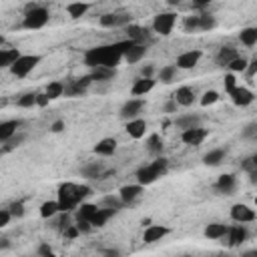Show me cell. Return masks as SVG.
<instances>
[{"label":"cell","instance_id":"31","mask_svg":"<svg viewBox=\"0 0 257 257\" xmlns=\"http://www.w3.org/2000/svg\"><path fill=\"white\" fill-rule=\"evenodd\" d=\"M116 211H112V209H104V207H98V211H96V215L90 219V225L94 227V229H98V227H104L106 225V221L114 215Z\"/></svg>","mask_w":257,"mask_h":257},{"label":"cell","instance_id":"35","mask_svg":"<svg viewBox=\"0 0 257 257\" xmlns=\"http://www.w3.org/2000/svg\"><path fill=\"white\" fill-rule=\"evenodd\" d=\"M177 72H179L177 64H165V66L159 70V80H161L163 84H171V82L177 78Z\"/></svg>","mask_w":257,"mask_h":257},{"label":"cell","instance_id":"23","mask_svg":"<svg viewBox=\"0 0 257 257\" xmlns=\"http://www.w3.org/2000/svg\"><path fill=\"white\" fill-rule=\"evenodd\" d=\"M227 233H229V227H227L225 223H209V225L205 227V231H203V235H205L207 239H213V241L225 239Z\"/></svg>","mask_w":257,"mask_h":257},{"label":"cell","instance_id":"15","mask_svg":"<svg viewBox=\"0 0 257 257\" xmlns=\"http://www.w3.org/2000/svg\"><path fill=\"white\" fill-rule=\"evenodd\" d=\"M169 227L167 225H147V229H145V233H143V241L145 243H157V241H161L163 237H167L169 235Z\"/></svg>","mask_w":257,"mask_h":257},{"label":"cell","instance_id":"43","mask_svg":"<svg viewBox=\"0 0 257 257\" xmlns=\"http://www.w3.org/2000/svg\"><path fill=\"white\" fill-rule=\"evenodd\" d=\"M247 66H249V60L243 58V56H239V58H235L227 68L231 70V74H235V72H247Z\"/></svg>","mask_w":257,"mask_h":257},{"label":"cell","instance_id":"51","mask_svg":"<svg viewBox=\"0 0 257 257\" xmlns=\"http://www.w3.org/2000/svg\"><path fill=\"white\" fill-rule=\"evenodd\" d=\"M247 78H253L255 74H257V56H253L251 60H249V66H247Z\"/></svg>","mask_w":257,"mask_h":257},{"label":"cell","instance_id":"33","mask_svg":"<svg viewBox=\"0 0 257 257\" xmlns=\"http://www.w3.org/2000/svg\"><path fill=\"white\" fill-rule=\"evenodd\" d=\"M98 207L92 205V203H82L78 209H76V221H90L94 215H96Z\"/></svg>","mask_w":257,"mask_h":257},{"label":"cell","instance_id":"64","mask_svg":"<svg viewBox=\"0 0 257 257\" xmlns=\"http://www.w3.org/2000/svg\"><path fill=\"white\" fill-rule=\"evenodd\" d=\"M183 257H193V255H183Z\"/></svg>","mask_w":257,"mask_h":257},{"label":"cell","instance_id":"27","mask_svg":"<svg viewBox=\"0 0 257 257\" xmlns=\"http://www.w3.org/2000/svg\"><path fill=\"white\" fill-rule=\"evenodd\" d=\"M145 56H147V46L145 44H133L124 54V62L135 64V62H141Z\"/></svg>","mask_w":257,"mask_h":257},{"label":"cell","instance_id":"42","mask_svg":"<svg viewBox=\"0 0 257 257\" xmlns=\"http://www.w3.org/2000/svg\"><path fill=\"white\" fill-rule=\"evenodd\" d=\"M183 30L187 34H193L199 30V14H191V16H185L183 18Z\"/></svg>","mask_w":257,"mask_h":257},{"label":"cell","instance_id":"48","mask_svg":"<svg viewBox=\"0 0 257 257\" xmlns=\"http://www.w3.org/2000/svg\"><path fill=\"white\" fill-rule=\"evenodd\" d=\"M10 219H12V213L8 211V207H6V209H0V227H2V229L8 227Z\"/></svg>","mask_w":257,"mask_h":257},{"label":"cell","instance_id":"41","mask_svg":"<svg viewBox=\"0 0 257 257\" xmlns=\"http://www.w3.org/2000/svg\"><path fill=\"white\" fill-rule=\"evenodd\" d=\"M36 96H38V92H24L18 96L16 104L20 108H32V106H36Z\"/></svg>","mask_w":257,"mask_h":257},{"label":"cell","instance_id":"55","mask_svg":"<svg viewBox=\"0 0 257 257\" xmlns=\"http://www.w3.org/2000/svg\"><path fill=\"white\" fill-rule=\"evenodd\" d=\"M50 131H52V133H62V131H64V120H60V118L54 120V122L50 124Z\"/></svg>","mask_w":257,"mask_h":257},{"label":"cell","instance_id":"13","mask_svg":"<svg viewBox=\"0 0 257 257\" xmlns=\"http://www.w3.org/2000/svg\"><path fill=\"white\" fill-rule=\"evenodd\" d=\"M143 191H145V187L143 185H124V187H120V191H118V199L122 201V205H133L141 195H143Z\"/></svg>","mask_w":257,"mask_h":257},{"label":"cell","instance_id":"6","mask_svg":"<svg viewBox=\"0 0 257 257\" xmlns=\"http://www.w3.org/2000/svg\"><path fill=\"white\" fill-rule=\"evenodd\" d=\"M177 24V12H159L155 18H153V32L161 34V36H169L173 32Z\"/></svg>","mask_w":257,"mask_h":257},{"label":"cell","instance_id":"21","mask_svg":"<svg viewBox=\"0 0 257 257\" xmlns=\"http://www.w3.org/2000/svg\"><path fill=\"white\" fill-rule=\"evenodd\" d=\"M20 124H22V122H20L18 118H10V120L0 122V143H6V141L12 139L14 135H18Z\"/></svg>","mask_w":257,"mask_h":257},{"label":"cell","instance_id":"29","mask_svg":"<svg viewBox=\"0 0 257 257\" xmlns=\"http://www.w3.org/2000/svg\"><path fill=\"white\" fill-rule=\"evenodd\" d=\"M90 76H92L94 82H108V80H112L116 76V70L114 68H106V66H96V68H92Z\"/></svg>","mask_w":257,"mask_h":257},{"label":"cell","instance_id":"7","mask_svg":"<svg viewBox=\"0 0 257 257\" xmlns=\"http://www.w3.org/2000/svg\"><path fill=\"white\" fill-rule=\"evenodd\" d=\"M229 215H231V219H233L235 223H241V225H245V223H253V221L257 219L255 209H251V207L245 205V203H235V205L231 207Z\"/></svg>","mask_w":257,"mask_h":257},{"label":"cell","instance_id":"50","mask_svg":"<svg viewBox=\"0 0 257 257\" xmlns=\"http://www.w3.org/2000/svg\"><path fill=\"white\" fill-rule=\"evenodd\" d=\"M257 135V122H249L245 128H243V137L245 139H251V137H255Z\"/></svg>","mask_w":257,"mask_h":257},{"label":"cell","instance_id":"2","mask_svg":"<svg viewBox=\"0 0 257 257\" xmlns=\"http://www.w3.org/2000/svg\"><path fill=\"white\" fill-rule=\"evenodd\" d=\"M167 171H169V161L165 157H157L153 163H149V165H145L137 171V183L143 185V187L153 185L157 179L165 177Z\"/></svg>","mask_w":257,"mask_h":257},{"label":"cell","instance_id":"63","mask_svg":"<svg viewBox=\"0 0 257 257\" xmlns=\"http://www.w3.org/2000/svg\"><path fill=\"white\" fill-rule=\"evenodd\" d=\"M42 257H56L54 253H46V255H42Z\"/></svg>","mask_w":257,"mask_h":257},{"label":"cell","instance_id":"4","mask_svg":"<svg viewBox=\"0 0 257 257\" xmlns=\"http://www.w3.org/2000/svg\"><path fill=\"white\" fill-rule=\"evenodd\" d=\"M48 18H50L48 8L38 6V4H26V12H24L22 26H24L26 30H38V28H44V26H46Z\"/></svg>","mask_w":257,"mask_h":257},{"label":"cell","instance_id":"1","mask_svg":"<svg viewBox=\"0 0 257 257\" xmlns=\"http://www.w3.org/2000/svg\"><path fill=\"white\" fill-rule=\"evenodd\" d=\"M133 44H135L133 40H118V42H112V44L88 48L84 52V64L90 66V68H96V66L116 68L120 64V60H124V54Z\"/></svg>","mask_w":257,"mask_h":257},{"label":"cell","instance_id":"9","mask_svg":"<svg viewBox=\"0 0 257 257\" xmlns=\"http://www.w3.org/2000/svg\"><path fill=\"white\" fill-rule=\"evenodd\" d=\"M143 108H145V100L143 98H128L120 106V118H124L126 122L128 120H135V118H141Z\"/></svg>","mask_w":257,"mask_h":257},{"label":"cell","instance_id":"16","mask_svg":"<svg viewBox=\"0 0 257 257\" xmlns=\"http://www.w3.org/2000/svg\"><path fill=\"white\" fill-rule=\"evenodd\" d=\"M155 84H157L155 78H143V76H139V78H135V82L131 86V94L137 96V98H141V96L149 94L155 88Z\"/></svg>","mask_w":257,"mask_h":257},{"label":"cell","instance_id":"24","mask_svg":"<svg viewBox=\"0 0 257 257\" xmlns=\"http://www.w3.org/2000/svg\"><path fill=\"white\" fill-rule=\"evenodd\" d=\"M235 58H239V52H237V48H233V46H223V48H219V52H217V56H215V60H217L219 66H229Z\"/></svg>","mask_w":257,"mask_h":257},{"label":"cell","instance_id":"22","mask_svg":"<svg viewBox=\"0 0 257 257\" xmlns=\"http://www.w3.org/2000/svg\"><path fill=\"white\" fill-rule=\"evenodd\" d=\"M124 131H126V135L131 137V139H143L145 137V133H147V120L145 118H135V120H128L126 122V126H124Z\"/></svg>","mask_w":257,"mask_h":257},{"label":"cell","instance_id":"54","mask_svg":"<svg viewBox=\"0 0 257 257\" xmlns=\"http://www.w3.org/2000/svg\"><path fill=\"white\" fill-rule=\"evenodd\" d=\"M64 235H66L68 239H74V237H78V235H80V231H78V227H76V225H70V227L64 231Z\"/></svg>","mask_w":257,"mask_h":257},{"label":"cell","instance_id":"8","mask_svg":"<svg viewBox=\"0 0 257 257\" xmlns=\"http://www.w3.org/2000/svg\"><path fill=\"white\" fill-rule=\"evenodd\" d=\"M98 24L102 28H126L128 24H133V16L131 14H114V12H106L98 18Z\"/></svg>","mask_w":257,"mask_h":257},{"label":"cell","instance_id":"47","mask_svg":"<svg viewBox=\"0 0 257 257\" xmlns=\"http://www.w3.org/2000/svg\"><path fill=\"white\" fill-rule=\"evenodd\" d=\"M8 211L12 213V217H18L20 219L24 215V203L22 201H14V203L8 205Z\"/></svg>","mask_w":257,"mask_h":257},{"label":"cell","instance_id":"37","mask_svg":"<svg viewBox=\"0 0 257 257\" xmlns=\"http://www.w3.org/2000/svg\"><path fill=\"white\" fill-rule=\"evenodd\" d=\"M215 26H217V20H215L213 14H209V12H201V14H199V30L209 32V30H213Z\"/></svg>","mask_w":257,"mask_h":257},{"label":"cell","instance_id":"19","mask_svg":"<svg viewBox=\"0 0 257 257\" xmlns=\"http://www.w3.org/2000/svg\"><path fill=\"white\" fill-rule=\"evenodd\" d=\"M245 239H247V229H245V225L237 223V225L229 227V233H227V245H229V247H239Z\"/></svg>","mask_w":257,"mask_h":257},{"label":"cell","instance_id":"60","mask_svg":"<svg viewBox=\"0 0 257 257\" xmlns=\"http://www.w3.org/2000/svg\"><path fill=\"white\" fill-rule=\"evenodd\" d=\"M251 159V163H253V171H257V153L253 155V157H249Z\"/></svg>","mask_w":257,"mask_h":257},{"label":"cell","instance_id":"28","mask_svg":"<svg viewBox=\"0 0 257 257\" xmlns=\"http://www.w3.org/2000/svg\"><path fill=\"white\" fill-rule=\"evenodd\" d=\"M225 155H227L225 149H211L209 153H205L203 163H205L207 167H219V165L225 161Z\"/></svg>","mask_w":257,"mask_h":257},{"label":"cell","instance_id":"62","mask_svg":"<svg viewBox=\"0 0 257 257\" xmlns=\"http://www.w3.org/2000/svg\"><path fill=\"white\" fill-rule=\"evenodd\" d=\"M8 245H10V243H8V239L4 237V239H2V245H0V247H2V249H8Z\"/></svg>","mask_w":257,"mask_h":257},{"label":"cell","instance_id":"59","mask_svg":"<svg viewBox=\"0 0 257 257\" xmlns=\"http://www.w3.org/2000/svg\"><path fill=\"white\" fill-rule=\"evenodd\" d=\"M241 257H257V249H249V251H245Z\"/></svg>","mask_w":257,"mask_h":257},{"label":"cell","instance_id":"14","mask_svg":"<svg viewBox=\"0 0 257 257\" xmlns=\"http://www.w3.org/2000/svg\"><path fill=\"white\" fill-rule=\"evenodd\" d=\"M229 98H231V102L235 104V106H249L253 100H255V94L249 90V88H245V86H237L231 94H229Z\"/></svg>","mask_w":257,"mask_h":257},{"label":"cell","instance_id":"52","mask_svg":"<svg viewBox=\"0 0 257 257\" xmlns=\"http://www.w3.org/2000/svg\"><path fill=\"white\" fill-rule=\"evenodd\" d=\"M48 102H50V98H48V94H46V92H40V94L36 96V106L44 108V106H48Z\"/></svg>","mask_w":257,"mask_h":257},{"label":"cell","instance_id":"18","mask_svg":"<svg viewBox=\"0 0 257 257\" xmlns=\"http://www.w3.org/2000/svg\"><path fill=\"white\" fill-rule=\"evenodd\" d=\"M116 139H112V137H106V139H100L96 145H94V155H98V157H112L114 153H116Z\"/></svg>","mask_w":257,"mask_h":257},{"label":"cell","instance_id":"32","mask_svg":"<svg viewBox=\"0 0 257 257\" xmlns=\"http://www.w3.org/2000/svg\"><path fill=\"white\" fill-rule=\"evenodd\" d=\"M64 88H66V84L62 82V80H50L48 84H46V94H48V98L50 100H56V98H60V96H64Z\"/></svg>","mask_w":257,"mask_h":257},{"label":"cell","instance_id":"36","mask_svg":"<svg viewBox=\"0 0 257 257\" xmlns=\"http://www.w3.org/2000/svg\"><path fill=\"white\" fill-rule=\"evenodd\" d=\"M40 217L42 219H52V217H56L58 213H60V207H58V201H44L42 205H40Z\"/></svg>","mask_w":257,"mask_h":257},{"label":"cell","instance_id":"57","mask_svg":"<svg viewBox=\"0 0 257 257\" xmlns=\"http://www.w3.org/2000/svg\"><path fill=\"white\" fill-rule=\"evenodd\" d=\"M100 257H120V251L118 249H104L100 253Z\"/></svg>","mask_w":257,"mask_h":257},{"label":"cell","instance_id":"5","mask_svg":"<svg viewBox=\"0 0 257 257\" xmlns=\"http://www.w3.org/2000/svg\"><path fill=\"white\" fill-rule=\"evenodd\" d=\"M40 60H42V56H38V54H22V56L16 60V64L10 68V72H12L16 78H24V76H28V74L40 64Z\"/></svg>","mask_w":257,"mask_h":257},{"label":"cell","instance_id":"56","mask_svg":"<svg viewBox=\"0 0 257 257\" xmlns=\"http://www.w3.org/2000/svg\"><path fill=\"white\" fill-rule=\"evenodd\" d=\"M177 106H179V104H177V102L171 98L169 102H165V106H163V112H175V110H177Z\"/></svg>","mask_w":257,"mask_h":257},{"label":"cell","instance_id":"49","mask_svg":"<svg viewBox=\"0 0 257 257\" xmlns=\"http://www.w3.org/2000/svg\"><path fill=\"white\" fill-rule=\"evenodd\" d=\"M153 74H155V66L153 64H143L141 66V76L143 78H155Z\"/></svg>","mask_w":257,"mask_h":257},{"label":"cell","instance_id":"11","mask_svg":"<svg viewBox=\"0 0 257 257\" xmlns=\"http://www.w3.org/2000/svg\"><path fill=\"white\" fill-rule=\"evenodd\" d=\"M92 82H94V80H92L90 74L80 76V78H72V80H68V84H66V88H64V94H66V96H80V94H84V90H86Z\"/></svg>","mask_w":257,"mask_h":257},{"label":"cell","instance_id":"53","mask_svg":"<svg viewBox=\"0 0 257 257\" xmlns=\"http://www.w3.org/2000/svg\"><path fill=\"white\" fill-rule=\"evenodd\" d=\"M76 227H78V231L80 233H90L94 227L90 225V221H76Z\"/></svg>","mask_w":257,"mask_h":257},{"label":"cell","instance_id":"10","mask_svg":"<svg viewBox=\"0 0 257 257\" xmlns=\"http://www.w3.org/2000/svg\"><path fill=\"white\" fill-rule=\"evenodd\" d=\"M201 56H203V52L201 50H185V52H181L179 56H177V68L179 70H191V68H195L197 64H199V60H201Z\"/></svg>","mask_w":257,"mask_h":257},{"label":"cell","instance_id":"46","mask_svg":"<svg viewBox=\"0 0 257 257\" xmlns=\"http://www.w3.org/2000/svg\"><path fill=\"white\" fill-rule=\"evenodd\" d=\"M102 207H104V209L118 211V209L122 207V201H120V199H114V197H110V195H108V197H104V199H102Z\"/></svg>","mask_w":257,"mask_h":257},{"label":"cell","instance_id":"39","mask_svg":"<svg viewBox=\"0 0 257 257\" xmlns=\"http://www.w3.org/2000/svg\"><path fill=\"white\" fill-rule=\"evenodd\" d=\"M147 151H149L151 155L161 157V153H163V139H161L159 135H151L149 141H147Z\"/></svg>","mask_w":257,"mask_h":257},{"label":"cell","instance_id":"20","mask_svg":"<svg viewBox=\"0 0 257 257\" xmlns=\"http://www.w3.org/2000/svg\"><path fill=\"white\" fill-rule=\"evenodd\" d=\"M173 100L179 104V106H191L195 102V90L191 86H179L175 92H173Z\"/></svg>","mask_w":257,"mask_h":257},{"label":"cell","instance_id":"25","mask_svg":"<svg viewBox=\"0 0 257 257\" xmlns=\"http://www.w3.org/2000/svg\"><path fill=\"white\" fill-rule=\"evenodd\" d=\"M175 126H179V128H183V131H189V128H197V126H201V116H199V114H195V112H189V114H181V116H177V120H175Z\"/></svg>","mask_w":257,"mask_h":257},{"label":"cell","instance_id":"26","mask_svg":"<svg viewBox=\"0 0 257 257\" xmlns=\"http://www.w3.org/2000/svg\"><path fill=\"white\" fill-rule=\"evenodd\" d=\"M20 56L22 54H20L18 48H2L0 50V66L2 68H12Z\"/></svg>","mask_w":257,"mask_h":257},{"label":"cell","instance_id":"30","mask_svg":"<svg viewBox=\"0 0 257 257\" xmlns=\"http://www.w3.org/2000/svg\"><path fill=\"white\" fill-rule=\"evenodd\" d=\"M239 42H241L243 46H247V48L255 46V44H257V26H247V28H243V30L239 32Z\"/></svg>","mask_w":257,"mask_h":257},{"label":"cell","instance_id":"58","mask_svg":"<svg viewBox=\"0 0 257 257\" xmlns=\"http://www.w3.org/2000/svg\"><path fill=\"white\" fill-rule=\"evenodd\" d=\"M38 253H40V257H42V255H46V253H52V251H50V247H48V245H40Z\"/></svg>","mask_w":257,"mask_h":257},{"label":"cell","instance_id":"45","mask_svg":"<svg viewBox=\"0 0 257 257\" xmlns=\"http://www.w3.org/2000/svg\"><path fill=\"white\" fill-rule=\"evenodd\" d=\"M223 86H225V92H227V94H231V92H233V90L239 86V84H237V78H235V74H231V72H229V74H225Z\"/></svg>","mask_w":257,"mask_h":257},{"label":"cell","instance_id":"40","mask_svg":"<svg viewBox=\"0 0 257 257\" xmlns=\"http://www.w3.org/2000/svg\"><path fill=\"white\" fill-rule=\"evenodd\" d=\"M100 173H102V167L98 163H88L80 169V175L84 179H96V177H100Z\"/></svg>","mask_w":257,"mask_h":257},{"label":"cell","instance_id":"38","mask_svg":"<svg viewBox=\"0 0 257 257\" xmlns=\"http://www.w3.org/2000/svg\"><path fill=\"white\" fill-rule=\"evenodd\" d=\"M24 141H26V135H24V133L14 135V137H12V139H8L6 143H2V155H6V153H10V151H14V149H16V147H20Z\"/></svg>","mask_w":257,"mask_h":257},{"label":"cell","instance_id":"44","mask_svg":"<svg viewBox=\"0 0 257 257\" xmlns=\"http://www.w3.org/2000/svg\"><path fill=\"white\" fill-rule=\"evenodd\" d=\"M219 98H221V96H219L217 90H205L203 96H201V104H203V106H211V104H215Z\"/></svg>","mask_w":257,"mask_h":257},{"label":"cell","instance_id":"34","mask_svg":"<svg viewBox=\"0 0 257 257\" xmlns=\"http://www.w3.org/2000/svg\"><path fill=\"white\" fill-rule=\"evenodd\" d=\"M88 10H90V4L88 2H72V4H66V12H68L70 18H80Z\"/></svg>","mask_w":257,"mask_h":257},{"label":"cell","instance_id":"3","mask_svg":"<svg viewBox=\"0 0 257 257\" xmlns=\"http://www.w3.org/2000/svg\"><path fill=\"white\" fill-rule=\"evenodd\" d=\"M56 201H58L60 213H72L74 209H78L82 205L80 195H78V185H74V183H62L58 187Z\"/></svg>","mask_w":257,"mask_h":257},{"label":"cell","instance_id":"17","mask_svg":"<svg viewBox=\"0 0 257 257\" xmlns=\"http://www.w3.org/2000/svg\"><path fill=\"white\" fill-rule=\"evenodd\" d=\"M215 189H217L221 195H233L235 189H237V177L231 175V173L221 175V177L217 179V183H215Z\"/></svg>","mask_w":257,"mask_h":257},{"label":"cell","instance_id":"12","mask_svg":"<svg viewBox=\"0 0 257 257\" xmlns=\"http://www.w3.org/2000/svg\"><path fill=\"white\" fill-rule=\"evenodd\" d=\"M207 137H209V131L203 128V126L189 128V131H183V133H181V141H183L185 145H191V147H199Z\"/></svg>","mask_w":257,"mask_h":257},{"label":"cell","instance_id":"61","mask_svg":"<svg viewBox=\"0 0 257 257\" xmlns=\"http://www.w3.org/2000/svg\"><path fill=\"white\" fill-rule=\"evenodd\" d=\"M249 177H251V183H257V171H253V173H249Z\"/></svg>","mask_w":257,"mask_h":257}]
</instances>
